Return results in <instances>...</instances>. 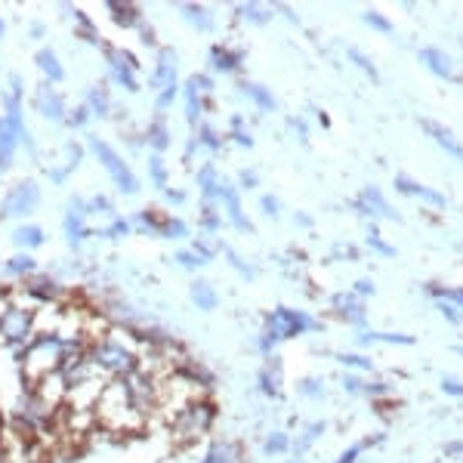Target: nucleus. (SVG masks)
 <instances>
[{
  "label": "nucleus",
  "instance_id": "obj_27",
  "mask_svg": "<svg viewBox=\"0 0 463 463\" xmlns=\"http://www.w3.org/2000/svg\"><path fill=\"white\" fill-rule=\"evenodd\" d=\"M37 269V263H34V257H28V253H16L12 259H6V272H12V275H25V272H34Z\"/></svg>",
  "mask_w": 463,
  "mask_h": 463
},
{
  "label": "nucleus",
  "instance_id": "obj_47",
  "mask_svg": "<svg viewBox=\"0 0 463 463\" xmlns=\"http://www.w3.org/2000/svg\"><path fill=\"white\" fill-rule=\"evenodd\" d=\"M127 232H130V223H127V219H115V223H111V229H105V235H111V238L127 235Z\"/></svg>",
  "mask_w": 463,
  "mask_h": 463
},
{
  "label": "nucleus",
  "instance_id": "obj_13",
  "mask_svg": "<svg viewBox=\"0 0 463 463\" xmlns=\"http://www.w3.org/2000/svg\"><path fill=\"white\" fill-rule=\"evenodd\" d=\"M176 53L173 50H158V65H155V78H151V84L155 87H170V84H176Z\"/></svg>",
  "mask_w": 463,
  "mask_h": 463
},
{
  "label": "nucleus",
  "instance_id": "obj_5",
  "mask_svg": "<svg viewBox=\"0 0 463 463\" xmlns=\"http://www.w3.org/2000/svg\"><path fill=\"white\" fill-rule=\"evenodd\" d=\"M213 414H217L213 402H211V398H201V402H192L189 408H182L180 414L167 423V429H170V435H173L176 442H195V439H201V435L211 429Z\"/></svg>",
  "mask_w": 463,
  "mask_h": 463
},
{
  "label": "nucleus",
  "instance_id": "obj_46",
  "mask_svg": "<svg viewBox=\"0 0 463 463\" xmlns=\"http://www.w3.org/2000/svg\"><path fill=\"white\" fill-rule=\"evenodd\" d=\"M439 312H442V315H448V319H451V321H454V325H463L460 312H457V309H454V306H451V303H442V300H439Z\"/></svg>",
  "mask_w": 463,
  "mask_h": 463
},
{
  "label": "nucleus",
  "instance_id": "obj_50",
  "mask_svg": "<svg viewBox=\"0 0 463 463\" xmlns=\"http://www.w3.org/2000/svg\"><path fill=\"white\" fill-rule=\"evenodd\" d=\"M445 457H463V442H448V445H445Z\"/></svg>",
  "mask_w": 463,
  "mask_h": 463
},
{
  "label": "nucleus",
  "instance_id": "obj_33",
  "mask_svg": "<svg viewBox=\"0 0 463 463\" xmlns=\"http://www.w3.org/2000/svg\"><path fill=\"white\" fill-rule=\"evenodd\" d=\"M201 223H204L207 232H213L219 226V213L213 211V201H204V204H201Z\"/></svg>",
  "mask_w": 463,
  "mask_h": 463
},
{
  "label": "nucleus",
  "instance_id": "obj_10",
  "mask_svg": "<svg viewBox=\"0 0 463 463\" xmlns=\"http://www.w3.org/2000/svg\"><path fill=\"white\" fill-rule=\"evenodd\" d=\"M352 204H355V211L367 213V217L402 219V217H398V211H396V207H389V204H386V198L380 195V189H365V192H361V201H352Z\"/></svg>",
  "mask_w": 463,
  "mask_h": 463
},
{
  "label": "nucleus",
  "instance_id": "obj_1",
  "mask_svg": "<svg viewBox=\"0 0 463 463\" xmlns=\"http://www.w3.org/2000/svg\"><path fill=\"white\" fill-rule=\"evenodd\" d=\"M142 349H145V340L136 331H130L127 325H111L109 321V327H103L87 343V355H90V361L99 367V374L105 380H120V377H130L139 367Z\"/></svg>",
  "mask_w": 463,
  "mask_h": 463
},
{
  "label": "nucleus",
  "instance_id": "obj_16",
  "mask_svg": "<svg viewBox=\"0 0 463 463\" xmlns=\"http://www.w3.org/2000/svg\"><path fill=\"white\" fill-rule=\"evenodd\" d=\"M420 59L429 65V72L435 74V78H445V80H451L454 78V68H451V59H448L442 50H435V47H427V50H420Z\"/></svg>",
  "mask_w": 463,
  "mask_h": 463
},
{
  "label": "nucleus",
  "instance_id": "obj_43",
  "mask_svg": "<svg viewBox=\"0 0 463 463\" xmlns=\"http://www.w3.org/2000/svg\"><path fill=\"white\" fill-rule=\"evenodd\" d=\"M176 96V84H170V87H164V90L161 93H158V109H167V105H170V99H173Z\"/></svg>",
  "mask_w": 463,
  "mask_h": 463
},
{
  "label": "nucleus",
  "instance_id": "obj_25",
  "mask_svg": "<svg viewBox=\"0 0 463 463\" xmlns=\"http://www.w3.org/2000/svg\"><path fill=\"white\" fill-rule=\"evenodd\" d=\"M109 12L118 25H139V10L133 3H109Z\"/></svg>",
  "mask_w": 463,
  "mask_h": 463
},
{
  "label": "nucleus",
  "instance_id": "obj_2",
  "mask_svg": "<svg viewBox=\"0 0 463 463\" xmlns=\"http://www.w3.org/2000/svg\"><path fill=\"white\" fill-rule=\"evenodd\" d=\"M93 414H96V427L109 435H133V433L149 429V417L133 402V389L127 377L105 383Z\"/></svg>",
  "mask_w": 463,
  "mask_h": 463
},
{
  "label": "nucleus",
  "instance_id": "obj_17",
  "mask_svg": "<svg viewBox=\"0 0 463 463\" xmlns=\"http://www.w3.org/2000/svg\"><path fill=\"white\" fill-rule=\"evenodd\" d=\"M34 62H37V68H41L50 80H53V84H59V80L65 78V68H62L59 56H56L53 50H41V53L34 56Z\"/></svg>",
  "mask_w": 463,
  "mask_h": 463
},
{
  "label": "nucleus",
  "instance_id": "obj_41",
  "mask_svg": "<svg viewBox=\"0 0 463 463\" xmlns=\"http://www.w3.org/2000/svg\"><path fill=\"white\" fill-rule=\"evenodd\" d=\"M226 257H229V263L235 266V269H238V272H244V278H253V269H250L247 263H241V257H238L235 250H226Z\"/></svg>",
  "mask_w": 463,
  "mask_h": 463
},
{
  "label": "nucleus",
  "instance_id": "obj_44",
  "mask_svg": "<svg viewBox=\"0 0 463 463\" xmlns=\"http://www.w3.org/2000/svg\"><path fill=\"white\" fill-rule=\"evenodd\" d=\"M176 263L189 266V269H198V266H201V259L195 257V253H189V250H180V253H176Z\"/></svg>",
  "mask_w": 463,
  "mask_h": 463
},
{
  "label": "nucleus",
  "instance_id": "obj_52",
  "mask_svg": "<svg viewBox=\"0 0 463 463\" xmlns=\"http://www.w3.org/2000/svg\"><path fill=\"white\" fill-rule=\"evenodd\" d=\"M257 173H250V170H244V173H241V186L244 189H257Z\"/></svg>",
  "mask_w": 463,
  "mask_h": 463
},
{
  "label": "nucleus",
  "instance_id": "obj_12",
  "mask_svg": "<svg viewBox=\"0 0 463 463\" xmlns=\"http://www.w3.org/2000/svg\"><path fill=\"white\" fill-rule=\"evenodd\" d=\"M423 130H427L429 136H433L435 142H439L442 149H445L451 158H457V161H463V145H460V139L454 136L451 130H448V127L435 124V120H423Z\"/></svg>",
  "mask_w": 463,
  "mask_h": 463
},
{
  "label": "nucleus",
  "instance_id": "obj_51",
  "mask_svg": "<svg viewBox=\"0 0 463 463\" xmlns=\"http://www.w3.org/2000/svg\"><path fill=\"white\" fill-rule=\"evenodd\" d=\"M442 389H445L448 396H463V386L454 383V380H442Z\"/></svg>",
  "mask_w": 463,
  "mask_h": 463
},
{
  "label": "nucleus",
  "instance_id": "obj_55",
  "mask_svg": "<svg viewBox=\"0 0 463 463\" xmlns=\"http://www.w3.org/2000/svg\"><path fill=\"white\" fill-rule=\"evenodd\" d=\"M358 454H361V445H358V448H352L349 454H343V457H340V463H352L355 457H358Z\"/></svg>",
  "mask_w": 463,
  "mask_h": 463
},
{
  "label": "nucleus",
  "instance_id": "obj_36",
  "mask_svg": "<svg viewBox=\"0 0 463 463\" xmlns=\"http://www.w3.org/2000/svg\"><path fill=\"white\" fill-rule=\"evenodd\" d=\"M284 448H288V435H284V433H275V435L266 439V451H269V454H281Z\"/></svg>",
  "mask_w": 463,
  "mask_h": 463
},
{
  "label": "nucleus",
  "instance_id": "obj_28",
  "mask_svg": "<svg viewBox=\"0 0 463 463\" xmlns=\"http://www.w3.org/2000/svg\"><path fill=\"white\" fill-rule=\"evenodd\" d=\"M111 99H109V93H105V87H93V90H90V105H87V109H90V111H96V115H109V111H111Z\"/></svg>",
  "mask_w": 463,
  "mask_h": 463
},
{
  "label": "nucleus",
  "instance_id": "obj_18",
  "mask_svg": "<svg viewBox=\"0 0 463 463\" xmlns=\"http://www.w3.org/2000/svg\"><path fill=\"white\" fill-rule=\"evenodd\" d=\"M192 300H195L198 309L211 312V309H217V290H213L207 281H195L192 284Z\"/></svg>",
  "mask_w": 463,
  "mask_h": 463
},
{
  "label": "nucleus",
  "instance_id": "obj_21",
  "mask_svg": "<svg viewBox=\"0 0 463 463\" xmlns=\"http://www.w3.org/2000/svg\"><path fill=\"white\" fill-rule=\"evenodd\" d=\"M241 87H244V90L247 93H250V96L253 99H257V105H259V109H263V111H275V96H272V93L269 90H266V87H259V84H250V80H241Z\"/></svg>",
  "mask_w": 463,
  "mask_h": 463
},
{
  "label": "nucleus",
  "instance_id": "obj_7",
  "mask_svg": "<svg viewBox=\"0 0 463 463\" xmlns=\"http://www.w3.org/2000/svg\"><path fill=\"white\" fill-rule=\"evenodd\" d=\"M31 389L37 392V396L43 398V402L50 405L53 411L65 408V398H68V383H65V374L56 371V374H47V377L34 380V383H28Z\"/></svg>",
  "mask_w": 463,
  "mask_h": 463
},
{
  "label": "nucleus",
  "instance_id": "obj_26",
  "mask_svg": "<svg viewBox=\"0 0 463 463\" xmlns=\"http://www.w3.org/2000/svg\"><path fill=\"white\" fill-rule=\"evenodd\" d=\"M149 145H151V151H155V155H164V151H167L170 136H167V127H164L161 120L149 127Z\"/></svg>",
  "mask_w": 463,
  "mask_h": 463
},
{
  "label": "nucleus",
  "instance_id": "obj_58",
  "mask_svg": "<svg viewBox=\"0 0 463 463\" xmlns=\"http://www.w3.org/2000/svg\"><path fill=\"white\" fill-rule=\"evenodd\" d=\"M0 37H3V19H0Z\"/></svg>",
  "mask_w": 463,
  "mask_h": 463
},
{
  "label": "nucleus",
  "instance_id": "obj_24",
  "mask_svg": "<svg viewBox=\"0 0 463 463\" xmlns=\"http://www.w3.org/2000/svg\"><path fill=\"white\" fill-rule=\"evenodd\" d=\"M182 16L189 19V22L195 25V28H201V31H207L213 25V19H211V12L204 10V6H195V3H186L182 6Z\"/></svg>",
  "mask_w": 463,
  "mask_h": 463
},
{
  "label": "nucleus",
  "instance_id": "obj_56",
  "mask_svg": "<svg viewBox=\"0 0 463 463\" xmlns=\"http://www.w3.org/2000/svg\"><path fill=\"white\" fill-rule=\"evenodd\" d=\"M300 389H303V392H319V389H321V383H315V380H306V383H303Z\"/></svg>",
  "mask_w": 463,
  "mask_h": 463
},
{
  "label": "nucleus",
  "instance_id": "obj_6",
  "mask_svg": "<svg viewBox=\"0 0 463 463\" xmlns=\"http://www.w3.org/2000/svg\"><path fill=\"white\" fill-rule=\"evenodd\" d=\"M90 149H93V155L99 158V164H103L105 170H109V176L118 182V189L124 195H136L139 192V182H136V176H133V170L124 164V158L118 155L115 149H111L105 139H99V136H93L90 139Z\"/></svg>",
  "mask_w": 463,
  "mask_h": 463
},
{
  "label": "nucleus",
  "instance_id": "obj_20",
  "mask_svg": "<svg viewBox=\"0 0 463 463\" xmlns=\"http://www.w3.org/2000/svg\"><path fill=\"white\" fill-rule=\"evenodd\" d=\"M12 241H16V244H22L25 250H31V247H41L43 244V232L37 229V226H19V229L12 232Z\"/></svg>",
  "mask_w": 463,
  "mask_h": 463
},
{
  "label": "nucleus",
  "instance_id": "obj_35",
  "mask_svg": "<svg viewBox=\"0 0 463 463\" xmlns=\"http://www.w3.org/2000/svg\"><path fill=\"white\" fill-rule=\"evenodd\" d=\"M365 22L367 25H377V31H383V34H389V31H392V22L386 16H380L377 10H367L365 12Z\"/></svg>",
  "mask_w": 463,
  "mask_h": 463
},
{
  "label": "nucleus",
  "instance_id": "obj_40",
  "mask_svg": "<svg viewBox=\"0 0 463 463\" xmlns=\"http://www.w3.org/2000/svg\"><path fill=\"white\" fill-rule=\"evenodd\" d=\"M87 118H90V109L87 105H78V109L68 115V120H72V127H84L87 124Z\"/></svg>",
  "mask_w": 463,
  "mask_h": 463
},
{
  "label": "nucleus",
  "instance_id": "obj_23",
  "mask_svg": "<svg viewBox=\"0 0 463 463\" xmlns=\"http://www.w3.org/2000/svg\"><path fill=\"white\" fill-rule=\"evenodd\" d=\"M211 59L219 72H235V68L241 65V53H232V50H223V47H213Z\"/></svg>",
  "mask_w": 463,
  "mask_h": 463
},
{
  "label": "nucleus",
  "instance_id": "obj_57",
  "mask_svg": "<svg viewBox=\"0 0 463 463\" xmlns=\"http://www.w3.org/2000/svg\"><path fill=\"white\" fill-rule=\"evenodd\" d=\"M343 383H346V389H349V392H358V389H361V383H358L355 377H346Z\"/></svg>",
  "mask_w": 463,
  "mask_h": 463
},
{
  "label": "nucleus",
  "instance_id": "obj_34",
  "mask_svg": "<svg viewBox=\"0 0 463 463\" xmlns=\"http://www.w3.org/2000/svg\"><path fill=\"white\" fill-rule=\"evenodd\" d=\"M158 232L170 235V238H186V235H189V229H186V223H182V219H164V226Z\"/></svg>",
  "mask_w": 463,
  "mask_h": 463
},
{
  "label": "nucleus",
  "instance_id": "obj_22",
  "mask_svg": "<svg viewBox=\"0 0 463 463\" xmlns=\"http://www.w3.org/2000/svg\"><path fill=\"white\" fill-rule=\"evenodd\" d=\"M198 186H201V192H204V198L211 201L213 195L219 192V180H217V170L211 167V164H204V167L198 170Z\"/></svg>",
  "mask_w": 463,
  "mask_h": 463
},
{
  "label": "nucleus",
  "instance_id": "obj_29",
  "mask_svg": "<svg viewBox=\"0 0 463 463\" xmlns=\"http://www.w3.org/2000/svg\"><path fill=\"white\" fill-rule=\"evenodd\" d=\"M198 142H204L211 151H219V149H223V136H219V133L213 130L211 124H201V127H198Z\"/></svg>",
  "mask_w": 463,
  "mask_h": 463
},
{
  "label": "nucleus",
  "instance_id": "obj_15",
  "mask_svg": "<svg viewBox=\"0 0 463 463\" xmlns=\"http://www.w3.org/2000/svg\"><path fill=\"white\" fill-rule=\"evenodd\" d=\"M37 109H41V115L50 118V120H65V103H62L59 93H53L47 84L37 90Z\"/></svg>",
  "mask_w": 463,
  "mask_h": 463
},
{
  "label": "nucleus",
  "instance_id": "obj_53",
  "mask_svg": "<svg viewBox=\"0 0 463 463\" xmlns=\"http://www.w3.org/2000/svg\"><path fill=\"white\" fill-rule=\"evenodd\" d=\"M355 294H374V284L371 281H358V284H355Z\"/></svg>",
  "mask_w": 463,
  "mask_h": 463
},
{
  "label": "nucleus",
  "instance_id": "obj_14",
  "mask_svg": "<svg viewBox=\"0 0 463 463\" xmlns=\"http://www.w3.org/2000/svg\"><path fill=\"white\" fill-rule=\"evenodd\" d=\"M217 195H219V198H223V204H226V213H229V217H232V223L238 226L241 232H250L253 226L247 223V217H244V213H241V201H238V192H235V189L229 186V182H219V192H217Z\"/></svg>",
  "mask_w": 463,
  "mask_h": 463
},
{
  "label": "nucleus",
  "instance_id": "obj_49",
  "mask_svg": "<svg viewBox=\"0 0 463 463\" xmlns=\"http://www.w3.org/2000/svg\"><path fill=\"white\" fill-rule=\"evenodd\" d=\"M232 139H235V142H238V145H247V149H250V145H253V139L247 136V133H241V127H232Z\"/></svg>",
  "mask_w": 463,
  "mask_h": 463
},
{
  "label": "nucleus",
  "instance_id": "obj_4",
  "mask_svg": "<svg viewBox=\"0 0 463 463\" xmlns=\"http://www.w3.org/2000/svg\"><path fill=\"white\" fill-rule=\"evenodd\" d=\"M34 309H37L34 303L16 294L0 312V343L12 355L22 346H28L31 337H34Z\"/></svg>",
  "mask_w": 463,
  "mask_h": 463
},
{
  "label": "nucleus",
  "instance_id": "obj_37",
  "mask_svg": "<svg viewBox=\"0 0 463 463\" xmlns=\"http://www.w3.org/2000/svg\"><path fill=\"white\" fill-rule=\"evenodd\" d=\"M343 365H352V367H361V371H371V358H365V355H337Z\"/></svg>",
  "mask_w": 463,
  "mask_h": 463
},
{
  "label": "nucleus",
  "instance_id": "obj_3",
  "mask_svg": "<svg viewBox=\"0 0 463 463\" xmlns=\"http://www.w3.org/2000/svg\"><path fill=\"white\" fill-rule=\"evenodd\" d=\"M65 358H68V343L59 334H34L31 343L16 352L19 371H22L25 383H34V380L47 377V374L62 371Z\"/></svg>",
  "mask_w": 463,
  "mask_h": 463
},
{
  "label": "nucleus",
  "instance_id": "obj_48",
  "mask_svg": "<svg viewBox=\"0 0 463 463\" xmlns=\"http://www.w3.org/2000/svg\"><path fill=\"white\" fill-rule=\"evenodd\" d=\"M139 37H142V43H151V47H155V31H151V25H142L139 22Z\"/></svg>",
  "mask_w": 463,
  "mask_h": 463
},
{
  "label": "nucleus",
  "instance_id": "obj_39",
  "mask_svg": "<svg viewBox=\"0 0 463 463\" xmlns=\"http://www.w3.org/2000/svg\"><path fill=\"white\" fill-rule=\"evenodd\" d=\"M371 244L377 247V250L383 253V257H396V247H389V244H386V241H383V238H380V235H377V229L371 232Z\"/></svg>",
  "mask_w": 463,
  "mask_h": 463
},
{
  "label": "nucleus",
  "instance_id": "obj_9",
  "mask_svg": "<svg viewBox=\"0 0 463 463\" xmlns=\"http://www.w3.org/2000/svg\"><path fill=\"white\" fill-rule=\"evenodd\" d=\"M37 201H41V189L34 186V182H19L16 192L6 198V207L3 213H12V217H25V213H31L37 207Z\"/></svg>",
  "mask_w": 463,
  "mask_h": 463
},
{
  "label": "nucleus",
  "instance_id": "obj_30",
  "mask_svg": "<svg viewBox=\"0 0 463 463\" xmlns=\"http://www.w3.org/2000/svg\"><path fill=\"white\" fill-rule=\"evenodd\" d=\"M149 170H151V182L155 186H167V167H164V158L161 155H151L149 158Z\"/></svg>",
  "mask_w": 463,
  "mask_h": 463
},
{
  "label": "nucleus",
  "instance_id": "obj_45",
  "mask_svg": "<svg viewBox=\"0 0 463 463\" xmlns=\"http://www.w3.org/2000/svg\"><path fill=\"white\" fill-rule=\"evenodd\" d=\"M259 207H263V213H269V217H278V201L272 198V195H263V198H259Z\"/></svg>",
  "mask_w": 463,
  "mask_h": 463
},
{
  "label": "nucleus",
  "instance_id": "obj_11",
  "mask_svg": "<svg viewBox=\"0 0 463 463\" xmlns=\"http://www.w3.org/2000/svg\"><path fill=\"white\" fill-rule=\"evenodd\" d=\"M396 189H398L402 195H414V198L429 201L433 207H445V204H448L442 192H435V189H429V186H420V182L408 180V176H396Z\"/></svg>",
  "mask_w": 463,
  "mask_h": 463
},
{
  "label": "nucleus",
  "instance_id": "obj_32",
  "mask_svg": "<svg viewBox=\"0 0 463 463\" xmlns=\"http://www.w3.org/2000/svg\"><path fill=\"white\" fill-rule=\"evenodd\" d=\"M346 56H349V59H352V62H355V65H358V68H361V72H365V74H367V78H371V80H380V78H377V65H374V62H371V59H365V56H361V53H358V50H349V53H346Z\"/></svg>",
  "mask_w": 463,
  "mask_h": 463
},
{
  "label": "nucleus",
  "instance_id": "obj_31",
  "mask_svg": "<svg viewBox=\"0 0 463 463\" xmlns=\"http://www.w3.org/2000/svg\"><path fill=\"white\" fill-rule=\"evenodd\" d=\"M361 340H380V343H402V346L414 343V337H411V334H365Z\"/></svg>",
  "mask_w": 463,
  "mask_h": 463
},
{
  "label": "nucleus",
  "instance_id": "obj_38",
  "mask_svg": "<svg viewBox=\"0 0 463 463\" xmlns=\"http://www.w3.org/2000/svg\"><path fill=\"white\" fill-rule=\"evenodd\" d=\"M241 16L253 19V22H259V25H266V22H269V12L257 10V6H241Z\"/></svg>",
  "mask_w": 463,
  "mask_h": 463
},
{
  "label": "nucleus",
  "instance_id": "obj_19",
  "mask_svg": "<svg viewBox=\"0 0 463 463\" xmlns=\"http://www.w3.org/2000/svg\"><path fill=\"white\" fill-rule=\"evenodd\" d=\"M201 109H204V96H201V93L195 90V84L189 80V84H186V120H189L192 127L198 124Z\"/></svg>",
  "mask_w": 463,
  "mask_h": 463
},
{
  "label": "nucleus",
  "instance_id": "obj_8",
  "mask_svg": "<svg viewBox=\"0 0 463 463\" xmlns=\"http://www.w3.org/2000/svg\"><path fill=\"white\" fill-rule=\"evenodd\" d=\"M99 47L105 50V62H109L111 74H115V80L120 87H127V90H139V80H136V72L130 68V62H127V50H118L111 47L109 41H103Z\"/></svg>",
  "mask_w": 463,
  "mask_h": 463
},
{
  "label": "nucleus",
  "instance_id": "obj_42",
  "mask_svg": "<svg viewBox=\"0 0 463 463\" xmlns=\"http://www.w3.org/2000/svg\"><path fill=\"white\" fill-rule=\"evenodd\" d=\"M87 207H90V213H111V201L105 198V195L93 198V204H87Z\"/></svg>",
  "mask_w": 463,
  "mask_h": 463
},
{
  "label": "nucleus",
  "instance_id": "obj_54",
  "mask_svg": "<svg viewBox=\"0 0 463 463\" xmlns=\"http://www.w3.org/2000/svg\"><path fill=\"white\" fill-rule=\"evenodd\" d=\"M167 195H170V201H173V204H180V201L186 198V192H182V189H170Z\"/></svg>",
  "mask_w": 463,
  "mask_h": 463
}]
</instances>
